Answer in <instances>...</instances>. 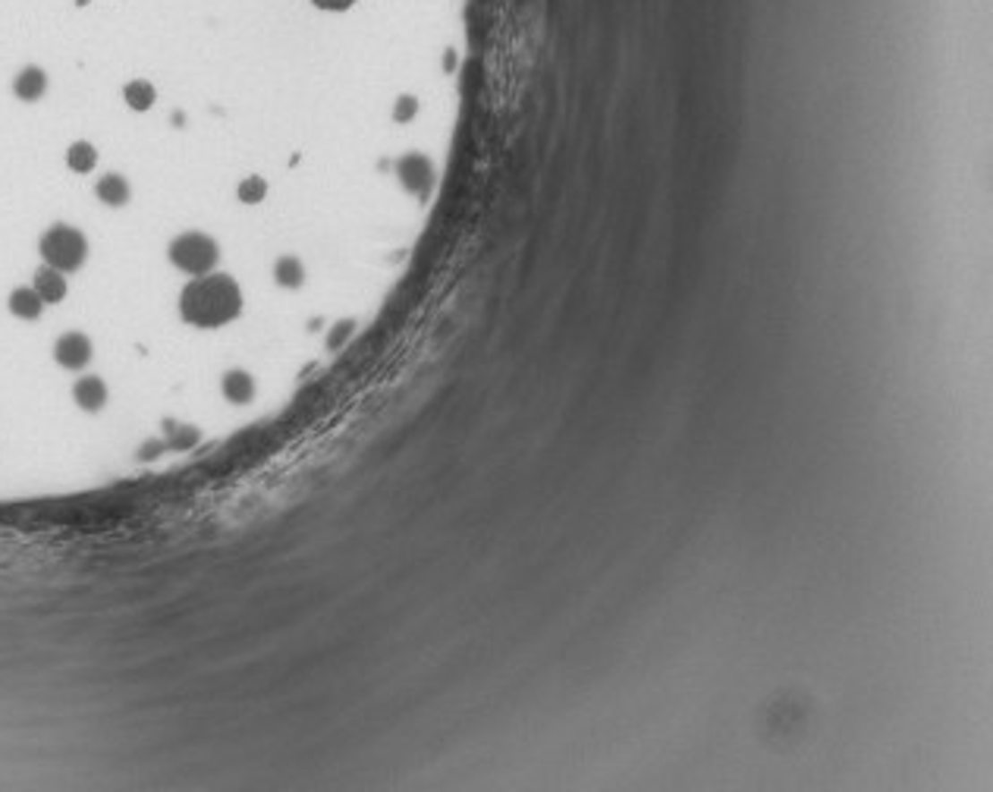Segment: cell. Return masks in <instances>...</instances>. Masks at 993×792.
<instances>
[{"mask_svg": "<svg viewBox=\"0 0 993 792\" xmlns=\"http://www.w3.org/2000/svg\"><path fill=\"white\" fill-rule=\"evenodd\" d=\"M10 311H13L16 318H22V321H39L41 311H45V302H41V296L32 290V286H16L13 293H10Z\"/></svg>", "mask_w": 993, "mask_h": 792, "instance_id": "ba28073f", "label": "cell"}, {"mask_svg": "<svg viewBox=\"0 0 993 792\" xmlns=\"http://www.w3.org/2000/svg\"><path fill=\"white\" fill-rule=\"evenodd\" d=\"M73 400L82 409H89V413H98V409L107 403V384H104L101 378H95V374L79 378L76 384H73Z\"/></svg>", "mask_w": 993, "mask_h": 792, "instance_id": "52a82bcc", "label": "cell"}, {"mask_svg": "<svg viewBox=\"0 0 993 792\" xmlns=\"http://www.w3.org/2000/svg\"><path fill=\"white\" fill-rule=\"evenodd\" d=\"M355 4H359V0H312V7L321 10V13H347Z\"/></svg>", "mask_w": 993, "mask_h": 792, "instance_id": "9a60e30c", "label": "cell"}, {"mask_svg": "<svg viewBox=\"0 0 993 792\" xmlns=\"http://www.w3.org/2000/svg\"><path fill=\"white\" fill-rule=\"evenodd\" d=\"M76 4H79V7H85V4H89V0H76Z\"/></svg>", "mask_w": 993, "mask_h": 792, "instance_id": "2e32d148", "label": "cell"}, {"mask_svg": "<svg viewBox=\"0 0 993 792\" xmlns=\"http://www.w3.org/2000/svg\"><path fill=\"white\" fill-rule=\"evenodd\" d=\"M13 91L20 101H39L41 95L47 91V72L41 66H22L13 79Z\"/></svg>", "mask_w": 993, "mask_h": 792, "instance_id": "8992f818", "label": "cell"}, {"mask_svg": "<svg viewBox=\"0 0 993 792\" xmlns=\"http://www.w3.org/2000/svg\"><path fill=\"white\" fill-rule=\"evenodd\" d=\"M236 195L243 205H258V201H264V195H268V183H264L261 176H245V180L239 183Z\"/></svg>", "mask_w": 993, "mask_h": 792, "instance_id": "5bb4252c", "label": "cell"}, {"mask_svg": "<svg viewBox=\"0 0 993 792\" xmlns=\"http://www.w3.org/2000/svg\"><path fill=\"white\" fill-rule=\"evenodd\" d=\"M174 268H180L183 274H193V277H201V274H211L214 264L220 258V249L208 233H180V236L170 243L167 249Z\"/></svg>", "mask_w": 993, "mask_h": 792, "instance_id": "3957f363", "label": "cell"}, {"mask_svg": "<svg viewBox=\"0 0 993 792\" xmlns=\"http://www.w3.org/2000/svg\"><path fill=\"white\" fill-rule=\"evenodd\" d=\"M54 359L66 371H79V368H85L91 362V340L85 334H79V330H70L54 346Z\"/></svg>", "mask_w": 993, "mask_h": 792, "instance_id": "277c9868", "label": "cell"}, {"mask_svg": "<svg viewBox=\"0 0 993 792\" xmlns=\"http://www.w3.org/2000/svg\"><path fill=\"white\" fill-rule=\"evenodd\" d=\"M243 311V290L227 274H201L183 286L180 315L193 328H220Z\"/></svg>", "mask_w": 993, "mask_h": 792, "instance_id": "6da1fadb", "label": "cell"}, {"mask_svg": "<svg viewBox=\"0 0 993 792\" xmlns=\"http://www.w3.org/2000/svg\"><path fill=\"white\" fill-rule=\"evenodd\" d=\"M252 393H255V380L249 378L245 371H230L224 378V396L233 403H249Z\"/></svg>", "mask_w": 993, "mask_h": 792, "instance_id": "7c38bea8", "label": "cell"}, {"mask_svg": "<svg viewBox=\"0 0 993 792\" xmlns=\"http://www.w3.org/2000/svg\"><path fill=\"white\" fill-rule=\"evenodd\" d=\"M123 101L141 114V110H148L158 101V91H154V85L148 82V79H133V82H126V89H123Z\"/></svg>", "mask_w": 993, "mask_h": 792, "instance_id": "8fae6325", "label": "cell"}, {"mask_svg": "<svg viewBox=\"0 0 993 792\" xmlns=\"http://www.w3.org/2000/svg\"><path fill=\"white\" fill-rule=\"evenodd\" d=\"M95 192H98V199H101L104 205L123 208L129 201V183L123 180L120 174H104L101 180H98Z\"/></svg>", "mask_w": 993, "mask_h": 792, "instance_id": "9c48e42d", "label": "cell"}, {"mask_svg": "<svg viewBox=\"0 0 993 792\" xmlns=\"http://www.w3.org/2000/svg\"><path fill=\"white\" fill-rule=\"evenodd\" d=\"M66 167L73 170V174H91V170L98 167V151L91 142H73L70 149H66Z\"/></svg>", "mask_w": 993, "mask_h": 792, "instance_id": "30bf717a", "label": "cell"}, {"mask_svg": "<svg viewBox=\"0 0 993 792\" xmlns=\"http://www.w3.org/2000/svg\"><path fill=\"white\" fill-rule=\"evenodd\" d=\"M39 249H41L45 264H51V268H57V271H64V274H73V271H79L85 264V258H89V239H85L82 230H76V226L57 224L41 236Z\"/></svg>", "mask_w": 993, "mask_h": 792, "instance_id": "7a4b0ae2", "label": "cell"}, {"mask_svg": "<svg viewBox=\"0 0 993 792\" xmlns=\"http://www.w3.org/2000/svg\"><path fill=\"white\" fill-rule=\"evenodd\" d=\"M274 277L280 286H287V290H295V286H302V280H305V268H302L299 258L293 255H283L280 261H277L274 268Z\"/></svg>", "mask_w": 993, "mask_h": 792, "instance_id": "4fadbf2b", "label": "cell"}, {"mask_svg": "<svg viewBox=\"0 0 993 792\" xmlns=\"http://www.w3.org/2000/svg\"><path fill=\"white\" fill-rule=\"evenodd\" d=\"M32 290L39 293L45 305L64 302L66 299V274L57 271V268H51V264H41L39 271H35V277H32Z\"/></svg>", "mask_w": 993, "mask_h": 792, "instance_id": "5b68a950", "label": "cell"}]
</instances>
